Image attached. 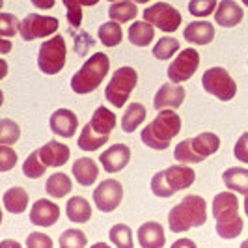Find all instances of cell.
<instances>
[{
	"label": "cell",
	"instance_id": "cell-1",
	"mask_svg": "<svg viewBox=\"0 0 248 248\" xmlns=\"http://www.w3.org/2000/svg\"><path fill=\"white\" fill-rule=\"evenodd\" d=\"M213 217L217 220V235L226 241L237 239L243 232V218L239 215V200L232 192H218L211 203Z\"/></svg>",
	"mask_w": 248,
	"mask_h": 248
},
{
	"label": "cell",
	"instance_id": "cell-2",
	"mask_svg": "<svg viewBox=\"0 0 248 248\" xmlns=\"http://www.w3.org/2000/svg\"><path fill=\"white\" fill-rule=\"evenodd\" d=\"M181 131V118L175 110H168L162 108L159 110L157 118L151 122L149 125H146L140 133V138L144 142V146H148L151 149L162 151L166 149L172 140H174Z\"/></svg>",
	"mask_w": 248,
	"mask_h": 248
},
{
	"label": "cell",
	"instance_id": "cell-3",
	"mask_svg": "<svg viewBox=\"0 0 248 248\" xmlns=\"http://www.w3.org/2000/svg\"><path fill=\"white\" fill-rule=\"evenodd\" d=\"M207 220V202L198 194H188L168 213V228L174 233H183L200 228Z\"/></svg>",
	"mask_w": 248,
	"mask_h": 248
},
{
	"label": "cell",
	"instance_id": "cell-4",
	"mask_svg": "<svg viewBox=\"0 0 248 248\" xmlns=\"http://www.w3.org/2000/svg\"><path fill=\"white\" fill-rule=\"evenodd\" d=\"M110 71V60L105 52H95L88 58L84 65L71 77V90L77 95H86L95 92L103 84Z\"/></svg>",
	"mask_w": 248,
	"mask_h": 248
},
{
	"label": "cell",
	"instance_id": "cell-5",
	"mask_svg": "<svg viewBox=\"0 0 248 248\" xmlns=\"http://www.w3.org/2000/svg\"><path fill=\"white\" fill-rule=\"evenodd\" d=\"M196 181V172L188 168L185 162L168 166L166 170L157 172L151 177V192L157 198H172L177 190H185Z\"/></svg>",
	"mask_w": 248,
	"mask_h": 248
},
{
	"label": "cell",
	"instance_id": "cell-6",
	"mask_svg": "<svg viewBox=\"0 0 248 248\" xmlns=\"http://www.w3.org/2000/svg\"><path fill=\"white\" fill-rule=\"evenodd\" d=\"M137 84L138 73L135 71V67L124 65V67H120L112 73V78L105 88V97L112 107L122 108L127 103V99L131 97V92L137 88Z\"/></svg>",
	"mask_w": 248,
	"mask_h": 248
},
{
	"label": "cell",
	"instance_id": "cell-7",
	"mask_svg": "<svg viewBox=\"0 0 248 248\" xmlns=\"http://www.w3.org/2000/svg\"><path fill=\"white\" fill-rule=\"evenodd\" d=\"M67 47L62 36H52L45 39L37 52V67L45 75H56L65 67Z\"/></svg>",
	"mask_w": 248,
	"mask_h": 248
},
{
	"label": "cell",
	"instance_id": "cell-8",
	"mask_svg": "<svg viewBox=\"0 0 248 248\" xmlns=\"http://www.w3.org/2000/svg\"><path fill=\"white\" fill-rule=\"evenodd\" d=\"M202 86L203 90L215 95L218 101H232L237 95V84L224 67H209L205 73L202 75Z\"/></svg>",
	"mask_w": 248,
	"mask_h": 248
},
{
	"label": "cell",
	"instance_id": "cell-9",
	"mask_svg": "<svg viewBox=\"0 0 248 248\" xmlns=\"http://www.w3.org/2000/svg\"><path fill=\"white\" fill-rule=\"evenodd\" d=\"M142 15L155 28H159L162 32H168V34L175 32L179 28V25H181V21H183L181 13L177 12L172 4H168V2H157V4L146 8Z\"/></svg>",
	"mask_w": 248,
	"mask_h": 248
},
{
	"label": "cell",
	"instance_id": "cell-10",
	"mask_svg": "<svg viewBox=\"0 0 248 248\" xmlns=\"http://www.w3.org/2000/svg\"><path fill=\"white\" fill-rule=\"evenodd\" d=\"M58 19L56 17H49V15H39V13H28L25 19L21 21V28L19 34L25 41H34V39H41V37L52 36L58 30Z\"/></svg>",
	"mask_w": 248,
	"mask_h": 248
},
{
	"label": "cell",
	"instance_id": "cell-11",
	"mask_svg": "<svg viewBox=\"0 0 248 248\" xmlns=\"http://www.w3.org/2000/svg\"><path fill=\"white\" fill-rule=\"evenodd\" d=\"M200 65V54L194 49H183L179 50V54L175 56V60L168 65V78L172 82H186L190 80L194 73L198 71Z\"/></svg>",
	"mask_w": 248,
	"mask_h": 248
},
{
	"label": "cell",
	"instance_id": "cell-12",
	"mask_svg": "<svg viewBox=\"0 0 248 248\" xmlns=\"http://www.w3.org/2000/svg\"><path fill=\"white\" fill-rule=\"evenodd\" d=\"M122 200H124V186L116 179H105L93 190V202L101 213L116 211Z\"/></svg>",
	"mask_w": 248,
	"mask_h": 248
},
{
	"label": "cell",
	"instance_id": "cell-13",
	"mask_svg": "<svg viewBox=\"0 0 248 248\" xmlns=\"http://www.w3.org/2000/svg\"><path fill=\"white\" fill-rule=\"evenodd\" d=\"M129 161H131V149L127 144H112L110 148H107L99 155V162L108 174L122 172Z\"/></svg>",
	"mask_w": 248,
	"mask_h": 248
},
{
	"label": "cell",
	"instance_id": "cell-14",
	"mask_svg": "<svg viewBox=\"0 0 248 248\" xmlns=\"http://www.w3.org/2000/svg\"><path fill=\"white\" fill-rule=\"evenodd\" d=\"M60 218V207L50 200H36L30 207V222L37 228H50Z\"/></svg>",
	"mask_w": 248,
	"mask_h": 248
},
{
	"label": "cell",
	"instance_id": "cell-15",
	"mask_svg": "<svg viewBox=\"0 0 248 248\" xmlns=\"http://www.w3.org/2000/svg\"><path fill=\"white\" fill-rule=\"evenodd\" d=\"M186 97L185 88L177 82H166L162 84L157 93H155V99H153V107L157 110H162V108H179L183 105V101Z\"/></svg>",
	"mask_w": 248,
	"mask_h": 248
},
{
	"label": "cell",
	"instance_id": "cell-16",
	"mask_svg": "<svg viewBox=\"0 0 248 248\" xmlns=\"http://www.w3.org/2000/svg\"><path fill=\"white\" fill-rule=\"evenodd\" d=\"M49 125H50V131L56 137L71 138L75 137V133L78 129V118L69 108H58V110H54L50 114Z\"/></svg>",
	"mask_w": 248,
	"mask_h": 248
},
{
	"label": "cell",
	"instance_id": "cell-17",
	"mask_svg": "<svg viewBox=\"0 0 248 248\" xmlns=\"http://www.w3.org/2000/svg\"><path fill=\"white\" fill-rule=\"evenodd\" d=\"M39 155H41V161L49 168H62L63 164L69 161L71 149L58 140H49L45 146L39 148Z\"/></svg>",
	"mask_w": 248,
	"mask_h": 248
},
{
	"label": "cell",
	"instance_id": "cell-18",
	"mask_svg": "<svg viewBox=\"0 0 248 248\" xmlns=\"http://www.w3.org/2000/svg\"><path fill=\"white\" fill-rule=\"evenodd\" d=\"M138 245L144 248H162L166 245V235L164 228L155 220L144 222L137 232Z\"/></svg>",
	"mask_w": 248,
	"mask_h": 248
},
{
	"label": "cell",
	"instance_id": "cell-19",
	"mask_svg": "<svg viewBox=\"0 0 248 248\" xmlns=\"http://www.w3.org/2000/svg\"><path fill=\"white\" fill-rule=\"evenodd\" d=\"M245 17L243 8L233 2V0H222L218 2V8L215 12V21L217 25H220L222 28H233L237 26Z\"/></svg>",
	"mask_w": 248,
	"mask_h": 248
},
{
	"label": "cell",
	"instance_id": "cell-20",
	"mask_svg": "<svg viewBox=\"0 0 248 248\" xmlns=\"http://www.w3.org/2000/svg\"><path fill=\"white\" fill-rule=\"evenodd\" d=\"M71 172H73L75 181L78 185L90 186L93 185L97 181V177H99V166H97V162L93 161V159H90V157H80V159H77L73 162Z\"/></svg>",
	"mask_w": 248,
	"mask_h": 248
},
{
	"label": "cell",
	"instance_id": "cell-21",
	"mask_svg": "<svg viewBox=\"0 0 248 248\" xmlns=\"http://www.w3.org/2000/svg\"><path fill=\"white\" fill-rule=\"evenodd\" d=\"M183 36L188 43L194 45H207L215 39V26L207 21H192L185 26Z\"/></svg>",
	"mask_w": 248,
	"mask_h": 248
},
{
	"label": "cell",
	"instance_id": "cell-22",
	"mask_svg": "<svg viewBox=\"0 0 248 248\" xmlns=\"http://www.w3.org/2000/svg\"><path fill=\"white\" fill-rule=\"evenodd\" d=\"M65 215L75 224H86L92 218V205L84 196H73L65 203Z\"/></svg>",
	"mask_w": 248,
	"mask_h": 248
},
{
	"label": "cell",
	"instance_id": "cell-23",
	"mask_svg": "<svg viewBox=\"0 0 248 248\" xmlns=\"http://www.w3.org/2000/svg\"><path fill=\"white\" fill-rule=\"evenodd\" d=\"M2 203H4V209L8 213L21 215L28 207V192H26L23 186H12V188H8L4 192Z\"/></svg>",
	"mask_w": 248,
	"mask_h": 248
},
{
	"label": "cell",
	"instance_id": "cell-24",
	"mask_svg": "<svg viewBox=\"0 0 248 248\" xmlns=\"http://www.w3.org/2000/svg\"><path fill=\"white\" fill-rule=\"evenodd\" d=\"M190 144L194 151L198 153V157L202 161H205L207 157L215 155L218 149H220V138L217 137L215 133H200L198 137L190 138Z\"/></svg>",
	"mask_w": 248,
	"mask_h": 248
},
{
	"label": "cell",
	"instance_id": "cell-25",
	"mask_svg": "<svg viewBox=\"0 0 248 248\" xmlns=\"http://www.w3.org/2000/svg\"><path fill=\"white\" fill-rule=\"evenodd\" d=\"M146 116H148V110L142 103H131L122 116V131L135 133L138 127L146 122Z\"/></svg>",
	"mask_w": 248,
	"mask_h": 248
},
{
	"label": "cell",
	"instance_id": "cell-26",
	"mask_svg": "<svg viewBox=\"0 0 248 248\" xmlns=\"http://www.w3.org/2000/svg\"><path fill=\"white\" fill-rule=\"evenodd\" d=\"M129 41L135 45V47H148L149 43L155 39V26L148 23L146 19L144 21H137L135 25L129 26Z\"/></svg>",
	"mask_w": 248,
	"mask_h": 248
},
{
	"label": "cell",
	"instance_id": "cell-27",
	"mask_svg": "<svg viewBox=\"0 0 248 248\" xmlns=\"http://www.w3.org/2000/svg\"><path fill=\"white\" fill-rule=\"evenodd\" d=\"M222 181L230 190L239 192V194H243V196L248 194V170L247 168H235V166H233V168L224 170Z\"/></svg>",
	"mask_w": 248,
	"mask_h": 248
},
{
	"label": "cell",
	"instance_id": "cell-28",
	"mask_svg": "<svg viewBox=\"0 0 248 248\" xmlns=\"http://www.w3.org/2000/svg\"><path fill=\"white\" fill-rule=\"evenodd\" d=\"M138 15V8L135 0H118V2H112V6L108 8V17L112 21H118V23H131L135 21Z\"/></svg>",
	"mask_w": 248,
	"mask_h": 248
},
{
	"label": "cell",
	"instance_id": "cell-29",
	"mask_svg": "<svg viewBox=\"0 0 248 248\" xmlns=\"http://www.w3.org/2000/svg\"><path fill=\"white\" fill-rule=\"evenodd\" d=\"M110 135H99L93 131V127L88 122L82 131H80V137L77 140V146L82 149V151H97L99 148H103L107 142H108Z\"/></svg>",
	"mask_w": 248,
	"mask_h": 248
},
{
	"label": "cell",
	"instance_id": "cell-30",
	"mask_svg": "<svg viewBox=\"0 0 248 248\" xmlns=\"http://www.w3.org/2000/svg\"><path fill=\"white\" fill-rule=\"evenodd\" d=\"M90 125L99 135H110L114 131V127H116V114L108 110L107 107H97L93 116H92V120H90Z\"/></svg>",
	"mask_w": 248,
	"mask_h": 248
},
{
	"label": "cell",
	"instance_id": "cell-31",
	"mask_svg": "<svg viewBox=\"0 0 248 248\" xmlns=\"http://www.w3.org/2000/svg\"><path fill=\"white\" fill-rule=\"evenodd\" d=\"M45 188H47V194L50 198H63L71 192L73 188V183H71V177L63 172H56V174L49 175L47 183H45Z\"/></svg>",
	"mask_w": 248,
	"mask_h": 248
},
{
	"label": "cell",
	"instance_id": "cell-32",
	"mask_svg": "<svg viewBox=\"0 0 248 248\" xmlns=\"http://www.w3.org/2000/svg\"><path fill=\"white\" fill-rule=\"evenodd\" d=\"M120 25L122 23H118V21H108V23L99 26L97 36H99V41L105 47H118L122 43L124 32H122V26Z\"/></svg>",
	"mask_w": 248,
	"mask_h": 248
},
{
	"label": "cell",
	"instance_id": "cell-33",
	"mask_svg": "<svg viewBox=\"0 0 248 248\" xmlns=\"http://www.w3.org/2000/svg\"><path fill=\"white\" fill-rule=\"evenodd\" d=\"M62 2L67 12V21L75 28H78L82 23V8H92L99 4V0H62Z\"/></svg>",
	"mask_w": 248,
	"mask_h": 248
},
{
	"label": "cell",
	"instance_id": "cell-34",
	"mask_svg": "<svg viewBox=\"0 0 248 248\" xmlns=\"http://www.w3.org/2000/svg\"><path fill=\"white\" fill-rule=\"evenodd\" d=\"M108 239L114 247L118 248H133V230L127 224H114L108 232Z\"/></svg>",
	"mask_w": 248,
	"mask_h": 248
},
{
	"label": "cell",
	"instance_id": "cell-35",
	"mask_svg": "<svg viewBox=\"0 0 248 248\" xmlns=\"http://www.w3.org/2000/svg\"><path fill=\"white\" fill-rule=\"evenodd\" d=\"M47 164L41 161V155H39V149L32 151L28 157H26L25 164H23V174L28 177V179H39L43 177V174L47 172Z\"/></svg>",
	"mask_w": 248,
	"mask_h": 248
},
{
	"label": "cell",
	"instance_id": "cell-36",
	"mask_svg": "<svg viewBox=\"0 0 248 248\" xmlns=\"http://www.w3.org/2000/svg\"><path fill=\"white\" fill-rule=\"evenodd\" d=\"M179 50V41L175 39V37H161L157 43H155V47H153V56L157 58V60H170L172 56H174L175 52Z\"/></svg>",
	"mask_w": 248,
	"mask_h": 248
},
{
	"label": "cell",
	"instance_id": "cell-37",
	"mask_svg": "<svg viewBox=\"0 0 248 248\" xmlns=\"http://www.w3.org/2000/svg\"><path fill=\"white\" fill-rule=\"evenodd\" d=\"M19 138H21V127H19V124L10 120V118H2L0 120V144L13 146V144H17Z\"/></svg>",
	"mask_w": 248,
	"mask_h": 248
},
{
	"label": "cell",
	"instance_id": "cell-38",
	"mask_svg": "<svg viewBox=\"0 0 248 248\" xmlns=\"http://www.w3.org/2000/svg\"><path fill=\"white\" fill-rule=\"evenodd\" d=\"M174 159L177 162H185V164H198V162H203L198 157V153L194 151L192 144H190V138H186L183 142H179L174 149Z\"/></svg>",
	"mask_w": 248,
	"mask_h": 248
},
{
	"label": "cell",
	"instance_id": "cell-39",
	"mask_svg": "<svg viewBox=\"0 0 248 248\" xmlns=\"http://www.w3.org/2000/svg\"><path fill=\"white\" fill-rule=\"evenodd\" d=\"M60 248H84L88 247V239L84 235V232L80 230H65L62 235H60Z\"/></svg>",
	"mask_w": 248,
	"mask_h": 248
},
{
	"label": "cell",
	"instance_id": "cell-40",
	"mask_svg": "<svg viewBox=\"0 0 248 248\" xmlns=\"http://www.w3.org/2000/svg\"><path fill=\"white\" fill-rule=\"evenodd\" d=\"M218 0H190L188 2V13L192 17H209L211 13L217 12Z\"/></svg>",
	"mask_w": 248,
	"mask_h": 248
},
{
	"label": "cell",
	"instance_id": "cell-41",
	"mask_svg": "<svg viewBox=\"0 0 248 248\" xmlns=\"http://www.w3.org/2000/svg\"><path fill=\"white\" fill-rule=\"evenodd\" d=\"M21 28L19 19L12 15V13H0V36L2 37H12L15 32Z\"/></svg>",
	"mask_w": 248,
	"mask_h": 248
},
{
	"label": "cell",
	"instance_id": "cell-42",
	"mask_svg": "<svg viewBox=\"0 0 248 248\" xmlns=\"http://www.w3.org/2000/svg\"><path fill=\"white\" fill-rule=\"evenodd\" d=\"M17 164V153L8 144H0V172H10Z\"/></svg>",
	"mask_w": 248,
	"mask_h": 248
},
{
	"label": "cell",
	"instance_id": "cell-43",
	"mask_svg": "<svg viewBox=\"0 0 248 248\" xmlns=\"http://www.w3.org/2000/svg\"><path fill=\"white\" fill-rule=\"evenodd\" d=\"M26 247L28 248H52L54 243L49 235L45 233H39V232H34L26 237Z\"/></svg>",
	"mask_w": 248,
	"mask_h": 248
},
{
	"label": "cell",
	"instance_id": "cell-44",
	"mask_svg": "<svg viewBox=\"0 0 248 248\" xmlns=\"http://www.w3.org/2000/svg\"><path fill=\"white\" fill-rule=\"evenodd\" d=\"M233 157H235L237 161L248 164V131H247V133H243V135L239 137V140L235 142V148H233Z\"/></svg>",
	"mask_w": 248,
	"mask_h": 248
},
{
	"label": "cell",
	"instance_id": "cell-45",
	"mask_svg": "<svg viewBox=\"0 0 248 248\" xmlns=\"http://www.w3.org/2000/svg\"><path fill=\"white\" fill-rule=\"evenodd\" d=\"M30 2L37 10H52L54 8V0H30Z\"/></svg>",
	"mask_w": 248,
	"mask_h": 248
},
{
	"label": "cell",
	"instance_id": "cell-46",
	"mask_svg": "<svg viewBox=\"0 0 248 248\" xmlns=\"http://www.w3.org/2000/svg\"><path fill=\"white\" fill-rule=\"evenodd\" d=\"M172 248H196V243L192 239H177Z\"/></svg>",
	"mask_w": 248,
	"mask_h": 248
},
{
	"label": "cell",
	"instance_id": "cell-47",
	"mask_svg": "<svg viewBox=\"0 0 248 248\" xmlns=\"http://www.w3.org/2000/svg\"><path fill=\"white\" fill-rule=\"evenodd\" d=\"M10 50H12L10 39H8V37H2V39H0V52H2V54H8Z\"/></svg>",
	"mask_w": 248,
	"mask_h": 248
},
{
	"label": "cell",
	"instance_id": "cell-48",
	"mask_svg": "<svg viewBox=\"0 0 248 248\" xmlns=\"http://www.w3.org/2000/svg\"><path fill=\"white\" fill-rule=\"evenodd\" d=\"M12 247L19 248L21 245H19L17 241H2V243H0V248H12Z\"/></svg>",
	"mask_w": 248,
	"mask_h": 248
},
{
	"label": "cell",
	"instance_id": "cell-49",
	"mask_svg": "<svg viewBox=\"0 0 248 248\" xmlns=\"http://www.w3.org/2000/svg\"><path fill=\"white\" fill-rule=\"evenodd\" d=\"M245 213H247V217H248V194L245 196Z\"/></svg>",
	"mask_w": 248,
	"mask_h": 248
},
{
	"label": "cell",
	"instance_id": "cell-50",
	"mask_svg": "<svg viewBox=\"0 0 248 248\" xmlns=\"http://www.w3.org/2000/svg\"><path fill=\"white\" fill-rule=\"evenodd\" d=\"M241 248H248V237H247V241H243V245H241Z\"/></svg>",
	"mask_w": 248,
	"mask_h": 248
},
{
	"label": "cell",
	"instance_id": "cell-51",
	"mask_svg": "<svg viewBox=\"0 0 248 248\" xmlns=\"http://www.w3.org/2000/svg\"><path fill=\"white\" fill-rule=\"evenodd\" d=\"M137 4H146V2H149V0H135Z\"/></svg>",
	"mask_w": 248,
	"mask_h": 248
},
{
	"label": "cell",
	"instance_id": "cell-52",
	"mask_svg": "<svg viewBox=\"0 0 248 248\" xmlns=\"http://www.w3.org/2000/svg\"><path fill=\"white\" fill-rule=\"evenodd\" d=\"M243 4H245V6H248V0H243Z\"/></svg>",
	"mask_w": 248,
	"mask_h": 248
},
{
	"label": "cell",
	"instance_id": "cell-53",
	"mask_svg": "<svg viewBox=\"0 0 248 248\" xmlns=\"http://www.w3.org/2000/svg\"><path fill=\"white\" fill-rule=\"evenodd\" d=\"M108 2H118V0H108Z\"/></svg>",
	"mask_w": 248,
	"mask_h": 248
}]
</instances>
